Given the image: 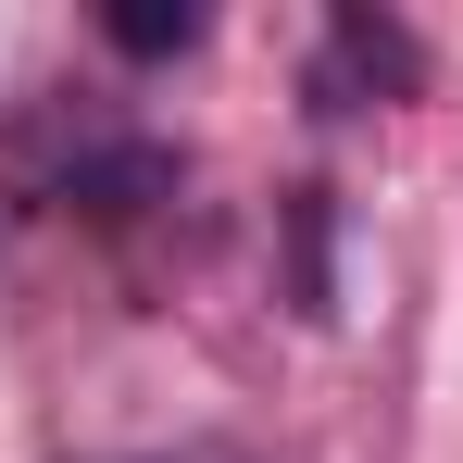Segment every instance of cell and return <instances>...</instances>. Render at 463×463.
<instances>
[{
    "mask_svg": "<svg viewBox=\"0 0 463 463\" xmlns=\"http://www.w3.org/2000/svg\"><path fill=\"white\" fill-rule=\"evenodd\" d=\"M413 76H426V51H413L388 13H338V25H326V76H313L326 100H401Z\"/></svg>",
    "mask_w": 463,
    "mask_h": 463,
    "instance_id": "obj_1",
    "label": "cell"
},
{
    "mask_svg": "<svg viewBox=\"0 0 463 463\" xmlns=\"http://www.w3.org/2000/svg\"><path fill=\"white\" fill-rule=\"evenodd\" d=\"M100 38H113L126 63H175V51H201V0H113Z\"/></svg>",
    "mask_w": 463,
    "mask_h": 463,
    "instance_id": "obj_2",
    "label": "cell"
},
{
    "mask_svg": "<svg viewBox=\"0 0 463 463\" xmlns=\"http://www.w3.org/2000/svg\"><path fill=\"white\" fill-rule=\"evenodd\" d=\"M113 463H250V451H226V439H175V451H113Z\"/></svg>",
    "mask_w": 463,
    "mask_h": 463,
    "instance_id": "obj_3",
    "label": "cell"
}]
</instances>
